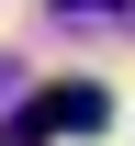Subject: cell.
Segmentation results:
<instances>
[{
    "instance_id": "1",
    "label": "cell",
    "mask_w": 135,
    "mask_h": 146,
    "mask_svg": "<svg viewBox=\"0 0 135 146\" xmlns=\"http://www.w3.org/2000/svg\"><path fill=\"white\" fill-rule=\"evenodd\" d=\"M113 124V90H101V79H57V90H45L34 112H11V135L0 146H45V135H101Z\"/></svg>"
},
{
    "instance_id": "2",
    "label": "cell",
    "mask_w": 135,
    "mask_h": 146,
    "mask_svg": "<svg viewBox=\"0 0 135 146\" xmlns=\"http://www.w3.org/2000/svg\"><path fill=\"white\" fill-rule=\"evenodd\" d=\"M68 23H135V0H57Z\"/></svg>"
}]
</instances>
